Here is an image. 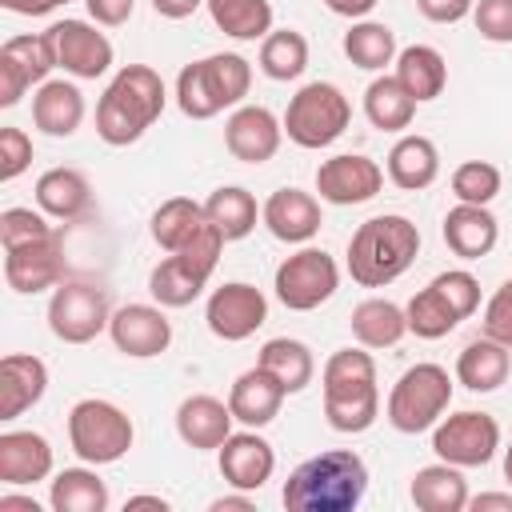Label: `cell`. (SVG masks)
<instances>
[{
    "label": "cell",
    "mask_w": 512,
    "mask_h": 512,
    "mask_svg": "<svg viewBox=\"0 0 512 512\" xmlns=\"http://www.w3.org/2000/svg\"><path fill=\"white\" fill-rule=\"evenodd\" d=\"M368 492V468L348 448H328L308 456L284 480V508L288 512H352Z\"/></svg>",
    "instance_id": "obj_1"
},
{
    "label": "cell",
    "mask_w": 512,
    "mask_h": 512,
    "mask_svg": "<svg viewBox=\"0 0 512 512\" xmlns=\"http://www.w3.org/2000/svg\"><path fill=\"white\" fill-rule=\"evenodd\" d=\"M164 100L168 88L152 64H124L96 104V136L112 148L136 144L160 120Z\"/></svg>",
    "instance_id": "obj_2"
},
{
    "label": "cell",
    "mask_w": 512,
    "mask_h": 512,
    "mask_svg": "<svg viewBox=\"0 0 512 512\" xmlns=\"http://www.w3.org/2000/svg\"><path fill=\"white\" fill-rule=\"evenodd\" d=\"M324 420L336 432H368L380 416V388H376V360L360 348H340L324 360Z\"/></svg>",
    "instance_id": "obj_3"
},
{
    "label": "cell",
    "mask_w": 512,
    "mask_h": 512,
    "mask_svg": "<svg viewBox=\"0 0 512 512\" xmlns=\"http://www.w3.org/2000/svg\"><path fill=\"white\" fill-rule=\"evenodd\" d=\"M420 252V228L408 216L384 212L364 220L348 240V276L360 288H384L400 280Z\"/></svg>",
    "instance_id": "obj_4"
},
{
    "label": "cell",
    "mask_w": 512,
    "mask_h": 512,
    "mask_svg": "<svg viewBox=\"0 0 512 512\" xmlns=\"http://www.w3.org/2000/svg\"><path fill=\"white\" fill-rule=\"evenodd\" d=\"M248 88H252V64L240 52H216L180 68L176 104L188 120H212L224 108H240Z\"/></svg>",
    "instance_id": "obj_5"
},
{
    "label": "cell",
    "mask_w": 512,
    "mask_h": 512,
    "mask_svg": "<svg viewBox=\"0 0 512 512\" xmlns=\"http://www.w3.org/2000/svg\"><path fill=\"white\" fill-rule=\"evenodd\" d=\"M132 440H136L132 416L124 408H116L112 400L88 396V400L72 404V412H68V444L84 464H96V468L100 464H116L120 456H128Z\"/></svg>",
    "instance_id": "obj_6"
},
{
    "label": "cell",
    "mask_w": 512,
    "mask_h": 512,
    "mask_svg": "<svg viewBox=\"0 0 512 512\" xmlns=\"http://www.w3.org/2000/svg\"><path fill=\"white\" fill-rule=\"evenodd\" d=\"M452 404V380H448V368L440 364H412L388 392V424L404 436H416V432H428L436 428V420L448 412Z\"/></svg>",
    "instance_id": "obj_7"
},
{
    "label": "cell",
    "mask_w": 512,
    "mask_h": 512,
    "mask_svg": "<svg viewBox=\"0 0 512 512\" xmlns=\"http://www.w3.org/2000/svg\"><path fill=\"white\" fill-rule=\"evenodd\" d=\"M352 124V104L348 96L328 84V80H312L304 84L284 112V132L292 144L300 148H328L332 140L344 136V128Z\"/></svg>",
    "instance_id": "obj_8"
},
{
    "label": "cell",
    "mask_w": 512,
    "mask_h": 512,
    "mask_svg": "<svg viewBox=\"0 0 512 512\" xmlns=\"http://www.w3.org/2000/svg\"><path fill=\"white\" fill-rule=\"evenodd\" d=\"M112 320L108 292L88 280H60L48 300V328L64 344H88L96 340Z\"/></svg>",
    "instance_id": "obj_9"
},
{
    "label": "cell",
    "mask_w": 512,
    "mask_h": 512,
    "mask_svg": "<svg viewBox=\"0 0 512 512\" xmlns=\"http://www.w3.org/2000/svg\"><path fill=\"white\" fill-rule=\"evenodd\" d=\"M276 300L288 312H312L340 288V268L324 248H300L276 268Z\"/></svg>",
    "instance_id": "obj_10"
},
{
    "label": "cell",
    "mask_w": 512,
    "mask_h": 512,
    "mask_svg": "<svg viewBox=\"0 0 512 512\" xmlns=\"http://www.w3.org/2000/svg\"><path fill=\"white\" fill-rule=\"evenodd\" d=\"M500 448V424L488 412L440 416L432 428V452L456 468H484Z\"/></svg>",
    "instance_id": "obj_11"
},
{
    "label": "cell",
    "mask_w": 512,
    "mask_h": 512,
    "mask_svg": "<svg viewBox=\"0 0 512 512\" xmlns=\"http://www.w3.org/2000/svg\"><path fill=\"white\" fill-rule=\"evenodd\" d=\"M52 68H60V64H56V44L48 32L8 36L0 48V108L20 104V96L32 84H44Z\"/></svg>",
    "instance_id": "obj_12"
},
{
    "label": "cell",
    "mask_w": 512,
    "mask_h": 512,
    "mask_svg": "<svg viewBox=\"0 0 512 512\" xmlns=\"http://www.w3.org/2000/svg\"><path fill=\"white\" fill-rule=\"evenodd\" d=\"M204 320L212 328V336L236 344V340H248L264 320H268V300L256 284H244V280H232V284H220L208 304H204Z\"/></svg>",
    "instance_id": "obj_13"
},
{
    "label": "cell",
    "mask_w": 512,
    "mask_h": 512,
    "mask_svg": "<svg viewBox=\"0 0 512 512\" xmlns=\"http://www.w3.org/2000/svg\"><path fill=\"white\" fill-rule=\"evenodd\" d=\"M4 280L20 296H36L64 280V236L52 232L44 240L4 248Z\"/></svg>",
    "instance_id": "obj_14"
},
{
    "label": "cell",
    "mask_w": 512,
    "mask_h": 512,
    "mask_svg": "<svg viewBox=\"0 0 512 512\" xmlns=\"http://www.w3.org/2000/svg\"><path fill=\"white\" fill-rule=\"evenodd\" d=\"M52 44H56V64L76 76V80H96L112 68V40L104 32H96V24L88 20H56L48 28Z\"/></svg>",
    "instance_id": "obj_15"
},
{
    "label": "cell",
    "mask_w": 512,
    "mask_h": 512,
    "mask_svg": "<svg viewBox=\"0 0 512 512\" xmlns=\"http://www.w3.org/2000/svg\"><path fill=\"white\" fill-rule=\"evenodd\" d=\"M108 336H112V344L124 356L148 360V356L168 352V344H172V320L164 316V304H124V308L112 312Z\"/></svg>",
    "instance_id": "obj_16"
},
{
    "label": "cell",
    "mask_w": 512,
    "mask_h": 512,
    "mask_svg": "<svg viewBox=\"0 0 512 512\" xmlns=\"http://www.w3.org/2000/svg\"><path fill=\"white\" fill-rule=\"evenodd\" d=\"M280 140H284V120H276V112L264 108V104H240L224 120V148L240 164L272 160L280 152Z\"/></svg>",
    "instance_id": "obj_17"
},
{
    "label": "cell",
    "mask_w": 512,
    "mask_h": 512,
    "mask_svg": "<svg viewBox=\"0 0 512 512\" xmlns=\"http://www.w3.org/2000/svg\"><path fill=\"white\" fill-rule=\"evenodd\" d=\"M380 188H384L380 164L368 160V156H360V152H340V156H332V160H324L316 168V192H320V200L340 204V208L364 204Z\"/></svg>",
    "instance_id": "obj_18"
},
{
    "label": "cell",
    "mask_w": 512,
    "mask_h": 512,
    "mask_svg": "<svg viewBox=\"0 0 512 512\" xmlns=\"http://www.w3.org/2000/svg\"><path fill=\"white\" fill-rule=\"evenodd\" d=\"M220 456V476L232 484V488H240V492H256V488H264L268 480H272V472H276V452H272V444L264 440V436H256L252 428L248 432H232L220 448H216Z\"/></svg>",
    "instance_id": "obj_19"
},
{
    "label": "cell",
    "mask_w": 512,
    "mask_h": 512,
    "mask_svg": "<svg viewBox=\"0 0 512 512\" xmlns=\"http://www.w3.org/2000/svg\"><path fill=\"white\" fill-rule=\"evenodd\" d=\"M260 220H264V228H268L276 240H284V244H308V240L320 232V224H324L320 200H316L312 192H300V188H276V192L264 200Z\"/></svg>",
    "instance_id": "obj_20"
},
{
    "label": "cell",
    "mask_w": 512,
    "mask_h": 512,
    "mask_svg": "<svg viewBox=\"0 0 512 512\" xmlns=\"http://www.w3.org/2000/svg\"><path fill=\"white\" fill-rule=\"evenodd\" d=\"M48 392V364L28 352H8L0 360V420L24 416Z\"/></svg>",
    "instance_id": "obj_21"
},
{
    "label": "cell",
    "mask_w": 512,
    "mask_h": 512,
    "mask_svg": "<svg viewBox=\"0 0 512 512\" xmlns=\"http://www.w3.org/2000/svg\"><path fill=\"white\" fill-rule=\"evenodd\" d=\"M232 408L208 392H196L188 400H180L176 408V432L188 448L196 452H208V448H220L228 436H232Z\"/></svg>",
    "instance_id": "obj_22"
},
{
    "label": "cell",
    "mask_w": 512,
    "mask_h": 512,
    "mask_svg": "<svg viewBox=\"0 0 512 512\" xmlns=\"http://www.w3.org/2000/svg\"><path fill=\"white\" fill-rule=\"evenodd\" d=\"M284 396H288L284 384L256 364V368H248V372L236 376V384L228 392V408H232V416L244 428H264V424H272L280 416Z\"/></svg>",
    "instance_id": "obj_23"
},
{
    "label": "cell",
    "mask_w": 512,
    "mask_h": 512,
    "mask_svg": "<svg viewBox=\"0 0 512 512\" xmlns=\"http://www.w3.org/2000/svg\"><path fill=\"white\" fill-rule=\"evenodd\" d=\"M52 476V444L40 432L28 428H12L0 432V480L20 488V484H36Z\"/></svg>",
    "instance_id": "obj_24"
},
{
    "label": "cell",
    "mask_w": 512,
    "mask_h": 512,
    "mask_svg": "<svg viewBox=\"0 0 512 512\" xmlns=\"http://www.w3.org/2000/svg\"><path fill=\"white\" fill-rule=\"evenodd\" d=\"M500 240V224L488 212V204H456L444 216V244L460 256V260H480L496 248Z\"/></svg>",
    "instance_id": "obj_25"
},
{
    "label": "cell",
    "mask_w": 512,
    "mask_h": 512,
    "mask_svg": "<svg viewBox=\"0 0 512 512\" xmlns=\"http://www.w3.org/2000/svg\"><path fill=\"white\" fill-rule=\"evenodd\" d=\"M36 208L52 220H80L92 208V184L80 168H48L36 180Z\"/></svg>",
    "instance_id": "obj_26"
},
{
    "label": "cell",
    "mask_w": 512,
    "mask_h": 512,
    "mask_svg": "<svg viewBox=\"0 0 512 512\" xmlns=\"http://www.w3.org/2000/svg\"><path fill=\"white\" fill-rule=\"evenodd\" d=\"M84 120V92L72 80H44L32 96V124L44 136H72Z\"/></svg>",
    "instance_id": "obj_27"
},
{
    "label": "cell",
    "mask_w": 512,
    "mask_h": 512,
    "mask_svg": "<svg viewBox=\"0 0 512 512\" xmlns=\"http://www.w3.org/2000/svg\"><path fill=\"white\" fill-rule=\"evenodd\" d=\"M512 372V348H504L492 336H476L456 356V380L468 392H496Z\"/></svg>",
    "instance_id": "obj_28"
},
{
    "label": "cell",
    "mask_w": 512,
    "mask_h": 512,
    "mask_svg": "<svg viewBox=\"0 0 512 512\" xmlns=\"http://www.w3.org/2000/svg\"><path fill=\"white\" fill-rule=\"evenodd\" d=\"M436 176H440V152H436V144H432L428 136L408 132V136H400V140L392 144V152H388V180H392L396 188L420 192V188H428Z\"/></svg>",
    "instance_id": "obj_29"
},
{
    "label": "cell",
    "mask_w": 512,
    "mask_h": 512,
    "mask_svg": "<svg viewBox=\"0 0 512 512\" xmlns=\"http://www.w3.org/2000/svg\"><path fill=\"white\" fill-rule=\"evenodd\" d=\"M408 496L420 512H464L468 508V480L460 476L456 464L440 460V464H428L412 476Z\"/></svg>",
    "instance_id": "obj_30"
},
{
    "label": "cell",
    "mask_w": 512,
    "mask_h": 512,
    "mask_svg": "<svg viewBox=\"0 0 512 512\" xmlns=\"http://www.w3.org/2000/svg\"><path fill=\"white\" fill-rule=\"evenodd\" d=\"M396 80L408 88L416 104L436 100L448 84V64L432 44H408L396 52Z\"/></svg>",
    "instance_id": "obj_31"
},
{
    "label": "cell",
    "mask_w": 512,
    "mask_h": 512,
    "mask_svg": "<svg viewBox=\"0 0 512 512\" xmlns=\"http://www.w3.org/2000/svg\"><path fill=\"white\" fill-rule=\"evenodd\" d=\"M404 332H408L404 308L384 296H368L352 308V336L364 348H392L404 340Z\"/></svg>",
    "instance_id": "obj_32"
},
{
    "label": "cell",
    "mask_w": 512,
    "mask_h": 512,
    "mask_svg": "<svg viewBox=\"0 0 512 512\" xmlns=\"http://www.w3.org/2000/svg\"><path fill=\"white\" fill-rule=\"evenodd\" d=\"M364 116L380 132H404L416 116V100L408 96V88L396 76H376L364 88Z\"/></svg>",
    "instance_id": "obj_33"
},
{
    "label": "cell",
    "mask_w": 512,
    "mask_h": 512,
    "mask_svg": "<svg viewBox=\"0 0 512 512\" xmlns=\"http://www.w3.org/2000/svg\"><path fill=\"white\" fill-rule=\"evenodd\" d=\"M264 372H272L280 384H284V392L292 396V392H304L308 384H312V376H316V360H312V352H308V344H300V340H292V336H272L264 348H260V360H256Z\"/></svg>",
    "instance_id": "obj_34"
},
{
    "label": "cell",
    "mask_w": 512,
    "mask_h": 512,
    "mask_svg": "<svg viewBox=\"0 0 512 512\" xmlns=\"http://www.w3.org/2000/svg\"><path fill=\"white\" fill-rule=\"evenodd\" d=\"M204 216H208V224H216V232H220L224 240H244V236L256 228L260 208H256V196H252L248 188L224 184V188H216V192L204 200Z\"/></svg>",
    "instance_id": "obj_35"
},
{
    "label": "cell",
    "mask_w": 512,
    "mask_h": 512,
    "mask_svg": "<svg viewBox=\"0 0 512 512\" xmlns=\"http://www.w3.org/2000/svg\"><path fill=\"white\" fill-rule=\"evenodd\" d=\"M48 504L56 512H104L108 508V484L96 476V464L92 468H64L52 480Z\"/></svg>",
    "instance_id": "obj_36"
},
{
    "label": "cell",
    "mask_w": 512,
    "mask_h": 512,
    "mask_svg": "<svg viewBox=\"0 0 512 512\" xmlns=\"http://www.w3.org/2000/svg\"><path fill=\"white\" fill-rule=\"evenodd\" d=\"M204 224H208L204 204H196V200H188V196H172V200H164V204L152 212V240H156L164 252H180Z\"/></svg>",
    "instance_id": "obj_37"
},
{
    "label": "cell",
    "mask_w": 512,
    "mask_h": 512,
    "mask_svg": "<svg viewBox=\"0 0 512 512\" xmlns=\"http://www.w3.org/2000/svg\"><path fill=\"white\" fill-rule=\"evenodd\" d=\"M212 24L232 40H264L272 32L268 0H204Z\"/></svg>",
    "instance_id": "obj_38"
},
{
    "label": "cell",
    "mask_w": 512,
    "mask_h": 512,
    "mask_svg": "<svg viewBox=\"0 0 512 512\" xmlns=\"http://www.w3.org/2000/svg\"><path fill=\"white\" fill-rule=\"evenodd\" d=\"M344 56L364 72H380L396 60V32L380 20H356L344 32Z\"/></svg>",
    "instance_id": "obj_39"
},
{
    "label": "cell",
    "mask_w": 512,
    "mask_h": 512,
    "mask_svg": "<svg viewBox=\"0 0 512 512\" xmlns=\"http://www.w3.org/2000/svg\"><path fill=\"white\" fill-rule=\"evenodd\" d=\"M308 68V40L296 28H272L260 40V72L268 80H296Z\"/></svg>",
    "instance_id": "obj_40"
},
{
    "label": "cell",
    "mask_w": 512,
    "mask_h": 512,
    "mask_svg": "<svg viewBox=\"0 0 512 512\" xmlns=\"http://www.w3.org/2000/svg\"><path fill=\"white\" fill-rule=\"evenodd\" d=\"M208 280H200L176 252H168V260H160L152 272H148V292L156 304L164 308H188L200 292H204Z\"/></svg>",
    "instance_id": "obj_41"
},
{
    "label": "cell",
    "mask_w": 512,
    "mask_h": 512,
    "mask_svg": "<svg viewBox=\"0 0 512 512\" xmlns=\"http://www.w3.org/2000/svg\"><path fill=\"white\" fill-rule=\"evenodd\" d=\"M404 316H408V332H416L420 340H440V336H448V332L460 324L456 308L440 296V288H436V284L420 288V292L408 300Z\"/></svg>",
    "instance_id": "obj_42"
},
{
    "label": "cell",
    "mask_w": 512,
    "mask_h": 512,
    "mask_svg": "<svg viewBox=\"0 0 512 512\" xmlns=\"http://www.w3.org/2000/svg\"><path fill=\"white\" fill-rule=\"evenodd\" d=\"M452 196L460 204H492L500 196V168L488 160H464L452 172Z\"/></svg>",
    "instance_id": "obj_43"
},
{
    "label": "cell",
    "mask_w": 512,
    "mask_h": 512,
    "mask_svg": "<svg viewBox=\"0 0 512 512\" xmlns=\"http://www.w3.org/2000/svg\"><path fill=\"white\" fill-rule=\"evenodd\" d=\"M52 232L56 228L44 220V212H32V208H4L0 212V244L4 248H20V244L44 240Z\"/></svg>",
    "instance_id": "obj_44"
},
{
    "label": "cell",
    "mask_w": 512,
    "mask_h": 512,
    "mask_svg": "<svg viewBox=\"0 0 512 512\" xmlns=\"http://www.w3.org/2000/svg\"><path fill=\"white\" fill-rule=\"evenodd\" d=\"M432 284H436L440 296L456 308L460 320H468V316L480 308V280H476L472 272H464V268H448V272L432 276Z\"/></svg>",
    "instance_id": "obj_45"
},
{
    "label": "cell",
    "mask_w": 512,
    "mask_h": 512,
    "mask_svg": "<svg viewBox=\"0 0 512 512\" xmlns=\"http://www.w3.org/2000/svg\"><path fill=\"white\" fill-rule=\"evenodd\" d=\"M472 24L492 44H512V0H476Z\"/></svg>",
    "instance_id": "obj_46"
},
{
    "label": "cell",
    "mask_w": 512,
    "mask_h": 512,
    "mask_svg": "<svg viewBox=\"0 0 512 512\" xmlns=\"http://www.w3.org/2000/svg\"><path fill=\"white\" fill-rule=\"evenodd\" d=\"M32 164V136L24 128H12L4 124L0 128V180H16L24 168Z\"/></svg>",
    "instance_id": "obj_47"
},
{
    "label": "cell",
    "mask_w": 512,
    "mask_h": 512,
    "mask_svg": "<svg viewBox=\"0 0 512 512\" xmlns=\"http://www.w3.org/2000/svg\"><path fill=\"white\" fill-rule=\"evenodd\" d=\"M484 336L500 340L504 348H512V276L492 292V300L484 304Z\"/></svg>",
    "instance_id": "obj_48"
},
{
    "label": "cell",
    "mask_w": 512,
    "mask_h": 512,
    "mask_svg": "<svg viewBox=\"0 0 512 512\" xmlns=\"http://www.w3.org/2000/svg\"><path fill=\"white\" fill-rule=\"evenodd\" d=\"M416 8L432 24H460L464 16H472L476 0H416Z\"/></svg>",
    "instance_id": "obj_49"
},
{
    "label": "cell",
    "mask_w": 512,
    "mask_h": 512,
    "mask_svg": "<svg viewBox=\"0 0 512 512\" xmlns=\"http://www.w3.org/2000/svg\"><path fill=\"white\" fill-rule=\"evenodd\" d=\"M84 4H88V16L96 24H104V28L128 24L132 20V8H136V0H84Z\"/></svg>",
    "instance_id": "obj_50"
},
{
    "label": "cell",
    "mask_w": 512,
    "mask_h": 512,
    "mask_svg": "<svg viewBox=\"0 0 512 512\" xmlns=\"http://www.w3.org/2000/svg\"><path fill=\"white\" fill-rule=\"evenodd\" d=\"M60 4H72V0H0V8H8L16 16H44V12L60 8Z\"/></svg>",
    "instance_id": "obj_51"
},
{
    "label": "cell",
    "mask_w": 512,
    "mask_h": 512,
    "mask_svg": "<svg viewBox=\"0 0 512 512\" xmlns=\"http://www.w3.org/2000/svg\"><path fill=\"white\" fill-rule=\"evenodd\" d=\"M472 512H512V492H484V496H468Z\"/></svg>",
    "instance_id": "obj_52"
},
{
    "label": "cell",
    "mask_w": 512,
    "mask_h": 512,
    "mask_svg": "<svg viewBox=\"0 0 512 512\" xmlns=\"http://www.w3.org/2000/svg\"><path fill=\"white\" fill-rule=\"evenodd\" d=\"M200 4H204V0H152L156 16H164V20H184V16H192Z\"/></svg>",
    "instance_id": "obj_53"
},
{
    "label": "cell",
    "mask_w": 512,
    "mask_h": 512,
    "mask_svg": "<svg viewBox=\"0 0 512 512\" xmlns=\"http://www.w3.org/2000/svg\"><path fill=\"white\" fill-rule=\"evenodd\" d=\"M336 16H348V20H364L372 8H376V0H324Z\"/></svg>",
    "instance_id": "obj_54"
},
{
    "label": "cell",
    "mask_w": 512,
    "mask_h": 512,
    "mask_svg": "<svg viewBox=\"0 0 512 512\" xmlns=\"http://www.w3.org/2000/svg\"><path fill=\"white\" fill-rule=\"evenodd\" d=\"M232 508L252 512V500L248 496H220V500H212V512H232Z\"/></svg>",
    "instance_id": "obj_55"
},
{
    "label": "cell",
    "mask_w": 512,
    "mask_h": 512,
    "mask_svg": "<svg viewBox=\"0 0 512 512\" xmlns=\"http://www.w3.org/2000/svg\"><path fill=\"white\" fill-rule=\"evenodd\" d=\"M0 508H4V512H8V508H20V512H40V504H36L32 496H8V492L0 496Z\"/></svg>",
    "instance_id": "obj_56"
},
{
    "label": "cell",
    "mask_w": 512,
    "mask_h": 512,
    "mask_svg": "<svg viewBox=\"0 0 512 512\" xmlns=\"http://www.w3.org/2000/svg\"><path fill=\"white\" fill-rule=\"evenodd\" d=\"M124 508H160V512H164V508H168V500H164V496H128V504H124Z\"/></svg>",
    "instance_id": "obj_57"
},
{
    "label": "cell",
    "mask_w": 512,
    "mask_h": 512,
    "mask_svg": "<svg viewBox=\"0 0 512 512\" xmlns=\"http://www.w3.org/2000/svg\"><path fill=\"white\" fill-rule=\"evenodd\" d=\"M504 480H508V488H512V444L504 448Z\"/></svg>",
    "instance_id": "obj_58"
}]
</instances>
